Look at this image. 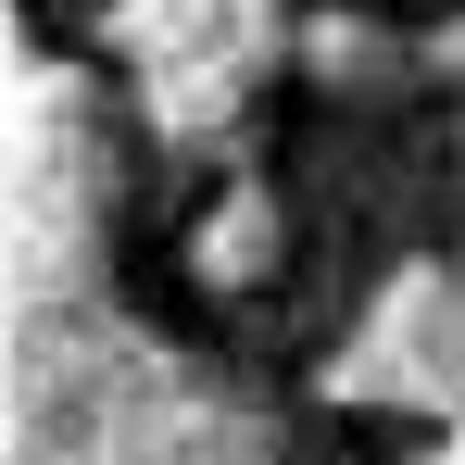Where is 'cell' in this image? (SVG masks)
Here are the masks:
<instances>
[{"label": "cell", "mask_w": 465, "mask_h": 465, "mask_svg": "<svg viewBox=\"0 0 465 465\" xmlns=\"http://www.w3.org/2000/svg\"><path fill=\"white\" fill-rule=\"evenodd\" d=\"M428 64H440V76H465V25H440V38H428Z\"/></svg>", "instance_id": "3"}, {"label": "cell", "mask_w": 465, "mask_h": 465, "mask_svg": "<svg viewBox=\"0 0 465 465\" xmlns=\"http://www.w3.org/2000/svg\"><path fill=\"white\" fill-rule=\"evenodd\" d=\"M302 64H314V76H340V88H365V101H378L390 76H402L390 25H352V13H327V25H302Z\"/></svg>", "instance_id": "1"}, {"label": "cell", "mask_w": 465, "mask_h": 465, "mask_svg": "<svg viewBox=\"0 0 465 465\" xmlns=\"http://www.w3.org/2000/svg\"><path fill=\"white\" fill-rule=\"evenodd\" d=\"M264 252H277V214H264V202H252V189H239L227 214H214V227H202V277H239V264H264Z\"/></svg>", "instance_id": "2"}]
</instances>
